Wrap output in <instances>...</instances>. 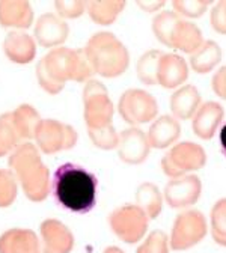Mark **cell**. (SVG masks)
<instances>
[{
    "label": "cell",
    "instance_id": "cell-25",
    "mask_svg": "<svg viewBox=\"0 0 226 253\" xmlns=\"http://www.w3.org/2000/svg\"><path fill=\"white\" fill-rule=\"evenodd\" d=\"M11 115L20 137L23 140L35 139V133L43 121L40 113L35 110V107H32L29 104H21L14 112H11Z\"/></svg>",
    "mask_w": 226,
    "mask_h": 253
},
{
    "label": "cell",
    "instance_id": "cell-36",
    "mask_svg": "<svg viewBox=\"0 0 226 253\" xmlns=\"http://www.w3.org/2000/svg\"><path fill=\"white\" fill-rule=\"evenodd\" d=\"M213 90L217 97L226 100V67H222L213 77Z\"/></svg>",
    "mask_w": 226,
    "mask_h": 253
},
{
    "label": "cell",
    "instance_id": "cell-17",
    "mask_svg": "<svg viewBox=\"0 0 226 253\" xmlns=\"http://www.w3.org/2000/svg\"><path fill=\"white\" fill-rule=\"evenodd\" d=\"M181 136V125L177 118L165 115L157 118L152 125L149 126V131L146 133V139L151 148L165 149L174 145Z\"/></svg>",
    "mask_w": 226,
    "mask_h": 253
},
{
    "label": "cell",
    "instance_id": "cell-9",
    "mask_svg": "<svg viewBox=\"0 0 226 253\" xmlns=\"http://www.w3.org/2000/svg\"><path fill=\"white\" fill-rule=\"evenodd\" d=\"M118 110L125 122L137 126L152 121L158 113V106L149 92L142 89H128L121 95Z\"/></svg>",
    "mask_w": 226,
    "mask_h": 253
},
{
    "label": "cell",
    "instance_id": "cell-22",
    "mask_svg": "<svg viewBox=\"0 0 226 253\" xmlns=\"http://www.w3.org/2000/svg\"><path fill=\"white\" fill-rule=\"evenodd\" d=\"M201 107V93L193 84L181 86L171 97V110L177 119H190Z\"/></svg>",
    "mask_w": 226,
    "mask_h": 253
},
{
    "label": "cell",
    "instance_id": "cell-6",
    "mask_svg": "<svg viewBox=\"0 0 226 253\" xmlns=\"http://www.w3.org/2000/svg\"><path fill=\"white\" fill-rule=\"evenodd\" d=\"M205 163L207 154L201 145L195 142H181L163 157L161 169L171 178H180L188 172L202 169Z\"/></svg>",
    "mask_w": 226,
    "mask_h": 253
},
{
    "label": "cell",
    "instance_id": "cell-3",
    "mask_svg": "<svg viewBox=\"0 0 226 253\" xmlns=\"http://www.w3.org/2000/svg\"><path fill=\"white\" fill-rule=\"evenodd\" d=\"M9 168L20 181L26 198L34 202H41L47 198L51 181L35 145L30 142L20 145L9 157Z\"/></svg>",
    "mask_w": 226,
    "mask_h": 253
},
{
    "label": "cell",
    "instance_id": "cell-37",
    "mask_svg": "<svg viewBox=\"0 0 226 253\" xmlns=\"http://www.w3.org/2000/svg\"><path fill=\"white\" fill-rule=\"evenodd\" d=\"M166 5L165 0H157V2H152V0H140V2H137V6H140L145 12H155L158 9H161Z\"/></svg>",
    "mask_w": 226,
    "mask_h": 253
},
{
    "label": "cell",
    "instance_id": "cell-18",
    "mask_svg": "<svg viewBox=\"0 0 226 253\" xmlns=\"http://www.w3.org/2000/svg\"><path fill=\"white\" fill-rule=\"evenodd\" d=\"M202 44H204V38H202L201 29L196 24L185 21L182 17H180V20L175 23V26L172 29L168 47L191 54V53H195Z\"/></svg>",
    "mask_w": 226,
    "mask_h": 253
},
{
    "label": "cell",
    "instance_id": "cell-5",
    "mask_svg": "<svg viewBox=\"0 0 226 253\" xmlns=\"http://www.w3.org/2000/svg\"><path fill=\"white\" fill-rule=\"evenodd\" d=\"M85 122L88 131L103 130L113 125L115 107L109 97V92L98 80H89L83 89Z\"/></svg>",
    "mask_w": 226,
    "mask_h": 253
},
{
    "label": "cell",
    "instance_id": "cell-33",
    "mask_svg": "<svg viewBox=\"0 0 226 253\" xmlns=\"http://www.w3.org/2000/svg\"><path fill=\"white\" fill-rule=\"evenodd\" d=\"M88 134H89L92 143L96 148H101V149H113V148H118L119 134L116 133L113 125L107 126V128H103V130L88 131Z\"/></svg>",
    "mask_w": 226,
    "mask_h": 253
},
{
    "label": "cell",
    "instance_id": "cell-16",
    "mask_svg": "<svg viewBox=\"0 0 226 253\" xmlns=\"http://www.w3.org/2000/svg\"><path fill=\"white\" fill-rule=\"evenodd\" d=\"M223 116H225V110L219 103L208 101V103L201 104L198 112L191 118L193 131H195L198 137L204 140L211 139L216 134L219 125L222 124Z\"/></svg>",
    "mask_w": 226,
    "mask_h": 253
},
{
    "label": "cell",
    "instance_id": "cell-1",
    "mask_svg": "<svg viewBox=\"0 0 226 253\" xmlns=\"http://www.w3.org/2000/svg\"><path fill=\"white\" fill-rule=\"evenodd\" d=\"M93 74V67L85 48H53L37 65V79L40 86L53 95L59 93L68 80L89 82Z\"/></svg>",
    "mask_w": 226,
    "mask_h": 253
},
{
    "label": "cell",
    "instance_id": "cell-38",
    "mask_svg": "<svg viewBox=\"0 0 226 253\" xmlns=\"http://www.w3.org/2000/svg\"><path fill=\"white\" fill-rule=\"evenodd\" d=\"M219 142H220V151L226 157V125L223 126L220 134H219Z\"/></svg>",
    "mask_w": 226,
    "mask_h": 253
},
{
    "label": "cell",
    "instance_id": "cell-34",
    "mask_svg": "<svg viewBox=\"0 0 226 253\" xmlns=\"http://www.w3.org/2000/svg\"><path fill=\"white\" fill-rule=\"evenodd\" d=\"M54 8L62 18H77L86 11V3L82 0H57Z\"/></svg>",
    "mask_w": 226,
    "mask_h": 253
},
{
    "label": "cell",
    "instance_id": "cell-2",
    "mask_svg": "<svg viewBox=\"0 0 226 253\" xmlns=\"http://www.w3.org/2000/svg\"><path fill=\"white\" fill-rule=\"evenodd\" d=\"M98 179L85 168L65 163L56 169L50 182V193L65 210L86 214L96 204Z\"/></svg>",
    "mask_w": 226,
    "mask_h": 253
},
{
    "label": "cell",
    "instance_id": "cell-35",
    "mask_svg": "<svg viewBox=\"0 0 226 253\" xmlns=\"http://www.w3.org/2000/svg\"><path fill=\"white\" fill-rule=\"evenodd\" d=\"M211 26L219 34L226 35V0L219 2L211 11Z\"/></svg>",
    "mask_w": 226,
    "mask_h": 253
},
{
    "label": "cell",
    "instance_id": "cell-30",
    "mask_svg": "<svg viewBox=\"0 0 226 253\" xmlns=\"http://www.w3.org/2000/svg\"><path fill=\"white\" fill-rule=\"evenodd\" d=\"M211 5V0H174L172 6L174 11L180 17H188V18H198L202 17L204 12Z\"/></svg>",
    "mask_w": 226,
    "mask_h": 253
},
{
    "label": "cell",
    "instance_id": "cell-21",
    "mask_svg": "<svg viewBox=\"0 0 226 253\" xmlns=\"http://www.w3.org/2000/svg\"><path fill=\"white\" fill-rule=\"evenodd\" d=\"M40 241L29 229H9L0 237V253H40Z\"/></svg>",
    "mask_w": 226,
    "mask_h": 253
},
{
    "label": "cell",
    "instance_id": "cell-4",
    "mask_svg": "<svg viewBox=\"0 0 226 253\" xmlns=\"http://www.w3.org/2000/svg\"><path fill=\"white\" fill-rule=\"evenodd\" d=\"M85 51L92 63L95 74L107 79L119 77L130 63L127 47L110 32H98L89 38Z\"/></svg>",
    "mask_w": 226,
    "mask_h": 253
},
{
    "label": "cell",
    "instance_id": "cell-11",
    "mask_svg": "<svg viewBox=\"0 0 226 253\" xmlns=\"http://www.w3.org/2000/svg\"><path fill=\"white\" fill-rule=\"evenodd\" d=\"M202 192L201 179L195 175L172 178L165 187V199L172 208H187L195 205Z\"/></svg>",
    "mask_w": 226,
    "mask_h": 253
},
{
    "label": "cell",
    "instance_id": "cell-15",
    "mask_svg": "<svg viewBox=\"0 0 226 253\" xmlns=\"http://www.w3.org/2000/svg\"><path fill=\"white\" fill-rule=\"evenodd\" d=\"M188 79V67L184 57L174 53H165L157 70V84L166 89L180 87Z\"/></svg>",
    "mask_w": 226,
    "mask_h": 253
},
{
    "label": "cell",
    "instance_id": "cell-39",
    "mask_svg": "<svg viewBox=\"0 0 226 253\" xmlns=\"http://www.w3.org/2000/svg\"><path fill=\"white\" fill-rule=\"evenodd\" d=\"M104 253H124V252L121 249H118V247H107L104 250Z\"/></svg>",
    "mask_w": 226,
    "mask_h": 253
},
{
    "label": "cell",
    "instance_id": "cell-27",
    "mask_svg": "<svg viewBox=\"0 0 226 253\" xmlns=\"http://www.w3.org/2000/svg\"><path fill=\"white\" fill-rule=\"evenodd\" d=\"M11 113H3L0 116V157H5L9 152H14L20 145H23Z\"/></svg>",
    "mask_w": 226,
    "mask_h": 253
},
{
    "label": "cell",
    "instance_id": "cell-20",
    "mask_svg": "<svg viewBox=\"0 0 226 253\" xmlns=\"http://www.w3.org/2000/svg\"><path fill=\"white\" fill-rule=\"evenodd\" d=\"M34 21V9L26 0H2L0 24L3 27L27 29Z\"/></svg>",
    "mask_w": 226,
    "mask_h": 253
},
{
    "label": "cell",
    "instance_id": "cell-7",
    "mask_svg": "<svg viewBox=\"0 0 226 253\" xmlns=\"http://www.w3.org/2000/svg\"><path fill=\"white\" fill-rule=\"evenodd\" d=\"M148 217L137 205H122L109 215V225L116 237L128 244L143 238L148 229Z\"/></svg>",
    "mask_w": 226,
    "mask_h": 253
},
{
    "label": "cell",
    "instance_id": "cell-10",
    "mask_svg": "<svg viewBox=\"0 0 226 253\" xmlns=\"http://www.w3.org/2000/svg\"><path fill=\"white\" fill-rule=\"evenodd\" d=\"M35 140L43 152L53 154L63 149H71L77 143L79 134L68 124L56 119H43L35 133Z\"/></svg>",
    "mask_w": 226,
    "mask_h": 253
},
{
    "label": "cell",
    "instance_id": "cell-13",
    "mask_svg": "<svg viewBox=\"0 0 226 253\" xmlns=\"http://www.w3.org/2000/svg\"><path fill=\"white\" fill-rule=\"evenodd\" d=\"M70 35V26L60 17L47 12L43 14L35 26V38L38 44L45 48L57 47L67 41Z\"/></svg>",
    "mask_w": 226,
    "mask_h": 253
},
{
    "label": "cell",
    "instance_id": "cell-23",
    "mask_svg": "<svg viewBox=\"0 0 226 253\" xmlns=\"http://www.w3.org/2000/svg\"><path fill=\"white\" fill-rule=\"evenodd\" d=\"M222 48L214 41H204V44L190 56V65L198 74H207L222 60Z\"/></svg>",
    "mask_w": 226,
    "mask_h": 253
},
{
    "label": "cell",
    "instance_id": "cell-19",
    "mask_svg": "<svg viewBox=\"0 0 226 253\" xmlns=\"http://www.w3.org/2000/svg\"><path fill=\"white\" fill-rule=\"evenodd\" d=\"M3 51L14 63H29L35 59L37 44L35 40L23 32H9L3 41Z\"/></svg>",
    "mask_w": 226,
    "mask_h": 253
},
{
    "label": "cell",
    "instance_id": "cell-28",
    "mask_svg": "<svg viewBox=\"0 0 226 253\" xmlns=\"http://www.w3.org/2000/svg\"><path fill=\"white\" fill-rule=\"evenodd\" d=\"M163 54L165 53L160 50H149L139 57L137 65H136V73L142 83L148 86L157 84V70H158L160 59Z\"/></svg>",
    "mask_w": 226,
    "mask_h": 253
},
{
    "label": "cell",
    "instance_id": "cell-29",
    "mask_svg": "<svg viewBox=\"0 0 226 253\" xmlns=\"http://www.w3.org/2000/svg\"><path fill=\"white\" fill-rule=\"evenodd\" d=\"M211 235L217 244L226 247V198L217 201L211 210Z\"/></svg>",
    "mask_w": 226,
    "mask_h": 253
},
{
    "label": "cell",
    "instance_id": "cell-12",
    "mask_svg": "<svg viewBox=\"0 0 226 253\" xmlns=\"http://www.w3.org/2000/svg\"><path fill=\"white\" fill-rule=\"evenodd\" d=\"M149 149L151 146L148 143L146 133H143L137 126H132L119 134L118 154L121 160L128 165L143 163L149 154Z\"/></svg>",
    "mask_w": 226,
    "mask_h": 253
},
{
    "label": "cell",
    "instance_id": "cell-26",
    "mask_svg": "<svg viewBox=\"0 0 226 253\" xmlns=\"http://www.w3.org/2000/svg\"><path fill=\"white\" fill-rule=\"evenodd\" d=\"M136 202L148 218H157L163 208V196L158 187L152 182H143L137 187Z\"/></svg>",
    "mask_w": 226,
    "mask_h": 253
},
{
    "label": "cell",
    "instance_id": "cell-32",
    "mask_svg": "<svg viewBox=\"0 0 226 253\" xmlns=\"http://www.w3.org/2000/svg\"><path fill=\"white\" fill-rule=\"evenodd\" d=\"M136 253H169V240L163 231H154Z\"/></svg>",
    "mask_w": 226,
    "mask_h": 253
},
{
    "label": "cell",
    "instance_id": "cell-24",
    "mask_svg": "<svg viewBox=\"0 0 226 253\" xmlns=\"http://www.w3.org/2000/svg\"><path fill=\"white\" fill-rule=\"evenodd\" d=\"M124 8L125 2L122 0H90V2H86V11L89 17L101 26L112 24Z\"/></svg>",
    "mask_w": 226,
    "mask_h": 253
},
{
    "label": "cell",
    "instance_id": "cell-31",
    "mask_svg": "<svg viewBox=\"0 0 226 253\" xmlns=\"http://www.w3.org/2000/svg\"><path fill=\"white\" fill-rule=\"evenodd\" d=\"M17 198L15 176L9 170H0V207H9Z\"/></svg>",
    "mask_w": 226,
    "mask_h": 253
},
{
    "label": "cell",
    "instance_id": "cell-14",
    "mask_svg": "<svg viewBox=\"0 0 226 253\" xmlns=\"http://www.w3.org/2000/svg\"><path fill=\"white\" fill-rule=\"evenodd\" d=\"M44 253H70L74 246L71 231L59 220H45L41 225Z\"/></svg>",
    "mask_w": 226,
    "mask_h": 253
},
{
    "label": "cell",
    "instance_id": "cell-8",
    "mask_svg": "<svg viewBox=\"0 0 226 253\" xmlns=\"http://www.w3.org/2000/svg\"><path fill=\"white\" fill-rule=\"evenodd\" d=\"M205 235L207 220L204 214L196 210H188L175 218L169 244L174 250H185L201 243Z\"/></svg>",
    "mask_w": 226,
    "mask_h": 253
}]
</instances>
